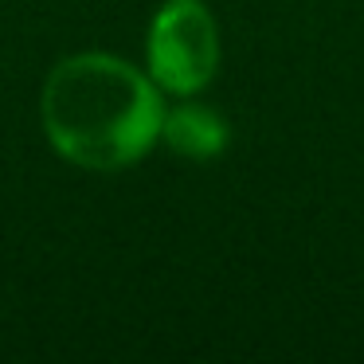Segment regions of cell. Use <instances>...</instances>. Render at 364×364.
<instances>
[{
    "label": "cell",
    "instance_id": "obj_1",
    "mask_svg": "<svg viewBox=\"0 0 364 364\" xmlns=\"http://www.w3.org/2000/svg\"><path fill=\"white\" fill-rule=\"evenodd\" d=\"M40 122L48 145L67 165L122 173L161 141L165 90L122 55L79 51L59 59L43 79Z\"/></svg>",
    "mask_w": 364,
    "mask_h": 364
},
{
    "label": "cell",
    "instance_id": "obj_2",
    "mask_svg": "<svg viewBox=\"0 0 364 364\" xmlns=\"http://www.w3.org/2000/svg\"><path fill=\"white\" fill-rule=\"evenodd\" d=\"M220 24L204 0H165L145 32V71L165 95L196 98L220 71Z\"/></svg>",
    "mask_w": 364,
    "mask_h": 364
},
{
    "label": "cell",
    "instance_id": "obj_3",
    "mask_svg": "<svg viewBox=\"0 0 364 364\" xmlns=\"http://www.w3.org/2000/svg\"><path fill=\"white\" fill-rule=\"evenodd\" d=\"M161 141L188 161H215L231 141V126L215 106H204L196 98H184L181 106L168 110L165 106V122H161Z\"/></svg>",
    "mask_w": 364,
    "mask_h": 364
}]
</instances>
